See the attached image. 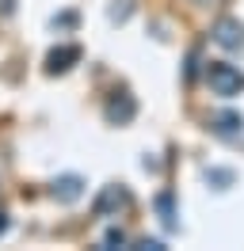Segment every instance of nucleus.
<instances>
[{
  "instance_id": "f257e3e1",
  "label": "nucleus",
  "mask_w": 244,
  "mask_h": 251,
  "mask_svg": "<svg viewBox=\"0 0 244 251\" xmlns=\"http://www.w3.org/2000/svg\"><path fill=\"white\" fill-rule=\"evenodd\" d=\"M206 80H210V92L214 95H241L244 92V73L229 61H210L206 65Z\"/></svg>"
},
{
  "instance_id": "f03ea898",
  "label": "nucleus",
  "mask_w": 244,
  "mask_h": 251,
  "mask_svg": "<svg viewBox=\"0 0 244 251\" xmlns=\"http://www.w3.org/2000/svg\"><path fill=\"white\" fill-rule=\"evenodd\" d=\"M210 38H214L221 50H244V23H241V19H233V16L217 19Z\"/></svg>"
},
{
  "instance_id": "7ed1b4c3",
  "label": "nucleus",
  "mask_w": 244,
  "mask_h": 251,
  "mask_svg": "<svg viewBox=\"0 0 244 251\" xmlns=\"http://www.w3.org/2000/svg\"><path fill=\"white\" fill-rule=\"evenodd\" d=\"M210 133H217L221 141H233L244 133V114L241 110H217L210 118Z\"/></svg>"
},
{
  "instance_id": "20e7f679",
  "label": "nucleus",
  "mask_w": 244,
  "mask_h": 251,
  "mask_svg": "<svg viewBox=\"0 0 244 251\" xmlns=\"http://www.w3.org/2000/svg\"><path fill=\"white\" fill-rule=\"evenodd\" d=\"M103 114H107V122H111V126H126V122H130V118L137 114V103H134V95H126V92H115L111 99H107Z\"/></svg>"
},
{
  "instance_id": "39448f33",
  "label": "nucleus",
  "mask_w": 244,
  "mask_h": 251,
  "mask_svg": "<svg viewBox=\"0 0 244 251\" xmlns=\"http://www.w3.org/2000/svg\"><path fill=\"white\" fill-rule=\"evenodd\" d=\"M126 202H130V190L119 187V183H111V187H103V194L95 198L92 213H95V217H111V213H115V209H122Z\"/></svg>"
},
{
  "instance_id": "423d86ee",
  "label": "nucleus",
  "mask_w": 244,
  "mask_h": 251,
  "mask_svg": "<svg viewBox=\"0 0 244 251\" xmlns=\"http://www.w3.org/2000/svg\"><path fill=\"white\" fill-rule=\"evenodd\" d=\"M80 53H84L80 46H58V50H50V57H46V73H50V76L69 73V69L80 61Z\"/></svg>"
},
{
  "instance_id": "0eeeda50",
  "label": "nucleus",
  "mask_w": 244,
  "mask_h": 251,
  "mask_svg": "<svg viewBox=\"0 0 244 251\" xmlns=\"http://www.w3.org/2000/svg\"><path fill=\"white\" fill-rule=\"evenodd\" d=\"M50 194H54L61 205H73L76 198L84 194V179H80V175H61V179H54Z\"/></svg>"
},
{
  "instance_id": "6e6552de",
  "label": "nucleus",
  "mask_w": 244,
  "mask_h": 251,
  "mask_svg": "<svg viewBox=\"0 0 244 251\" xmlns=\"http://www.w3.org/2000/svg\"><path fill=\"white\" fill-rule=\"evenodd\" d=\"M156 213H160V221H164V228H176L180 221H176V209H172V194H156Z\"/></svg>"
},
{
  "instance_id": "1a4fd4ad",
  "label": "nucleus",
  "mask_w": 244,
  "mask_h": 251,
  "mask_svg": "<svg viewBox=\"0 0 244 251\" xmlns=\"http://www.w3.org/2000/svg\"><path fill=\"white\" fill-rule=\"evenodd\" d=\"M206 183H210L214 190H225V187H233V172H229V168H210V172H206Z\"/></svg>"
},
{
  "instance_id": "9d476101",
  "label": "nucleus",
  "mask_w": 244,
  "mask_h": 251,
  "mask_svg": "<svg viewBox=\"0 0 244 251\" xmlns=\"http://www.w3.org/2000/svg\"><path fill=\"white\" fill-rule=\"evenodd\" d=\"M115 244H126V232H122V228H107L103 248H115Z\"/></svg>"
},
{
  "instance_id": "9b49d317",
  "label": "nucleus",
  "mask_w": 244,
  "mask_h": 251,
  "mask_svg": "<svg viewBox=\"0 0 244 251\" xmlns=\"http://www.w3.org/2000/svg\"><path fill=\"white\" fill-rule=\"evenodd\" d=\"M198 76V50H191L187 53V80H195Z\"/></svg>"
},
{
  "instance_id": "f8f14e48",
  "label": "nucleus",
  "mask_w": 244,
  "mask_h": 251,
  "mask_svg": "<svg viewBox=\"0 0 244 251\" xmlns=\"http://www.w3.org/2000/svg\"><path fill=\"white\" fill-rule=\"evenodd\" d=\"M54 27H61V31H69V27H76V12H65L61 19H54Z\"/></svg>"
},
{
  "instance_id": "ddd939ff",
  "label": "nucleus",
  "mask_w": 244,
  "mask_h": 251,
  "mask_svg": "<svg viewBox=\"0 0 244 251\" xmlns=\"http://www.w3.org/2000/svg\"><path fill=\"white\" fill-rule=\"evenodd\" d=\"M126 16H130V4H122V8L115 4V8H111V19H115V23H122Z\"/></svg>"
},
{
  "instance_id": "4468645a",
  "label": "nucleus",
  "mask_w": 244,
  "mask_h": 251,
  "mask_svg": "<svg viewBox=\"0 0 244 251\" xmlns=\"http://www.w3.org/2000/svg\"><path fill=\"white\" fill-rule=\"evenodd\" d=\"M12 8H15V0H0V16H12Z\"/></svg>"
},
{
  "instance_id": "2eb2a0df",
  "label": "nucleus",
  "mask_w": 244,
  "mask_h": 251,
  "mask_svg": "<svg viewBox=\"0 0 244 251\" xmlns=\"http://www.w3.org/2000/svg\"><path fill=\"white\" fill-rule=\"evenodd\" d=\"M8 232V213H0V236Z\"/></svg>"
}]
</instances>
